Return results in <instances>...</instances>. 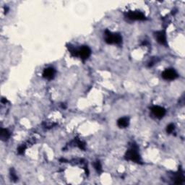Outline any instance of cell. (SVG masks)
I'll return each instance as SVG.
<instances>
[{"label":"cell","instance_id":"cell-10","mask_svg":"<svg viewBox=\"0 0 185 185\" xmlns=\"http://www.w3.org/2000/svg\"><path fill=\"white\" fill-rule=\"evenodd\" d=\"M10 137V134H9V131L6 129H1V132H0V138H1V140H3V141H6Z\"/></svg>","mask_w":185,"mask_h":185},{"label":"cell","instance_id":"cell-15","mask_svg":"<svg viewBox=\"0 0 185 185\" xmlns=\"http://www.w3.org/2000/svg\"><path fill=\"white\" fill-rule=\"evenodd\" d=\"M10 177L11 179H12V180H13V181H17V175H16L15 170H14L13 169H10Z\"/></svg>","mask_w":185,"mask_h":185},{"label":"cell","instance_id":"cell-11","mask_svg":"<svg viewBox=\"0 0 185 185\" xmlns=\"http://www.w3.org/2000/svg\"><path fill=\"white\" fill-rule=\"evenodd\" d=\"M67 48H68V49H69V52H70V54H71L72 56H73V57H78V50L77 49H76L75 48H74L72 46H71V45L68 46Z\"/></svg>","mask_w":185,"mask_h":185},{"label":"cell","instance_id":"cell-16","mask_svg":"<svg viewBox=\"0 0 185 185\" xmlns=\"http://www.w3.org/2000/svg\"><path fill=\"white\" fill-rule=\"evenodd\" d=\"M25 149H26V146H25V145H22L21 146H20L18 148V149H17V152H18L19 154L22 155L24 153Z\"/></svg>","mask_w":185,"mask_h":185},{"label":"cell","instance_id":"cell-8","mask_svg":"<svg viewBox=\"0 0 185 185\" xmlns=\"http://www.w3.org/2000/svg\"><path fill=\"white\" fill-rule=\"evenodd\" d=\"M56 74V71L54 68L48 67L43 72V77L47 80H52Z\"/></svg>","mask_w":185,"mask_h":185},{"label":"cell","instance_id":"cell-6","mask_svg":"<svg viewBox=\"0 0 185 185\" xmlns=\"http://www.w3.org/2000/svg\"><path fill=\"white\" fill-rule=\"evenodd\" d=\"M151 111H152L153 114L158 119H161L165 116L166 113L165 108L159 106H155L152 107Z\"/></svg>","mask_w":185,"mask_h":185},{"label":"cell","instance_id":"cell-9","mask_svg":"<svg viewBox=\"0 0 185 185\" xmlns=\"http://www.w3.org/2000/svg\"><path fill=\"white\" fill-rule=\"evenodd\" d=\"M130 124V119L127 117H122L120 118L119 120L117 121V125L119 126L120 128H125L127 127Z\"/></svg>","mask_w":185,"mask_h":185},{"label":"cell","instance_id":"cell-7","mask_svg":"<svg viewBox=\"0 0 185 185\" xmlns=\"http://www.w3.org/2000/svg\"><path fill=\"white\" fill-rule=\"evenodd\" d=\"M155 36H156V39L159 44H162V45H166V35L165 31H161L156 32L155 33Z\"/></svg>","mask_w":185,"mask_h":185},{"label":"cell","instance_id":"cell-1","mask_svg":"<svg viewBox=\"0 0 185 185\" xmlns=\"http://www.w3.org/2000/svg\"><path fill=\"white\" fill-rule=\"evenodd\" d=\"M125 159L135 163L141 162V158H140V156L138 151V148L136 146H132L130 149L127 150L125 153Z\"/></svg>","mask_w":185,"mask_h":185},{"label":"cell","instance_id":"cell-13","mask_svg":"<svg viewBox=\"0 0 185 185\" xmlns=\"http://www.w3.org/2000/svg\"><path fill=\"white\" fill-rule=\"evenodd\" d=\"M174 130H175V126L174 124H169L168 126H167V127H166L167 133H169V134L172 133V132L174 131Z\"/></svg>","mask_w":185,"mask_h":185},{"label":"cell","instance_id":"cell-14","mask_svg":"<svg viewBox=\"0 0 185 185\" xmlns=\"http://www.w3.org/2000/svg\"><path fill=\"white\" fill-rule=\"evenodd\" d=\"M94 167H95V169L98 172H100L102 171L101 164H100V161H98L94 163Z\"/></svg>","mask_w":185,"mask_h":185},{"label":"cell","instance_id":"cell-17","mask_svg":"<svg viewBox=\"0 0 185 185\" xmlns=\"http://www.w3.org/2000/svg\"><path fill=\"white\" fill-rule=\"evenodd\" d=\"M1 102H2V103H6V102H7V100L4 99V98H2V99H1Z\"/></svg>","mask_w":185,"mask_h":185},{"label":"cell","instance_id":"cell-3","mask_svg":"<svg viewBox=\"0 0 185 185\" xmlns=\"http://www.w3.org/2000/svg\"><path fill=\"white\" fill-rule=\"evenodd\" d=\"M162 77L166 80H173L178 77V73L174 69H166L163 72Z\"/></svg>","mask_w":185,"mask_h":185},{"label":"cell","instance_id":"cell-5","mask_svg":"<svg viewBox=\"0 0 185 185\" xmlns=\"http://www.w3.org/2000/svg\"><path fill=\"white\" fill-rule=\"evenodd\" d=\"M91 54V50L88 46H83L78 49V57H80L82 60H86L90 57Z\"/></svg>","mask_w":185,"mask_h":185},{"label":"cell","instance_id":"cell-12","mask_svg":"<svg viewBox=\"0 0 185 185\" xmlns=\"http://www.w3.org/2000/svg\"><path fill=\"white\" fill-rule=\"evenodd\" d=\"M75 143H76V146H77L80 149H81V150L85 149V145L83 142L81 141V140H77V139L75 140Z\"/></svg>","mask_w":185,"mask_h":185},{"label":"cell","instance_id":"cell-4","mask_svg":"<svg viewBox=\"0 0 185 185\" xmlns=\"http://www.w3.org/2000/svg\"><path fill=\"white\" fill-rule=\"evenodd\" d=\"M127 18L131 20H145L146 16L140 11H130L127 14Z\"/></svg>","mask_w":185,"mask_h":185},{"label":"cell","instance_id":"cell-2","mask_svg":"<svg viewBox=\"0 0 185 185\" xmlns=\"http://www.w3.org/2000/svg\"><path fill=\"white\" fill-rule=\"evenodd\" d=\"M105 41L108 44H120L122 41V37L119 33H112L111 32L106 31Z\"/></svg>","mask_w":185,"mask_h":185}]
</instances>
